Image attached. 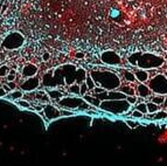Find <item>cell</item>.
I'll return each mask as SVG.
<instances>
[{
	"label": "cell",
	"mask_w": 167,
	"mask_h": 166,
	"mask_svg": "<svg viewBox=\"0 0 167 166\" xmlns=\"http://www.w3.org/2000/svg\"><path fill=\"white\" fill-rule=\"evenodd\" d=\"M89 75L95 81L96 87H101L108 91L118 90L122 86L120 77L110 70H91Z\"/></svg>",
	"instance_id": "cell-1"
},
{
	"label": "cell",
	"mask_w": 167,
	"mask_h": 166,
	"mask_svg": "<svg viewBox=\"0 0 167 166\" xmlns=\"http://www.w3.org/2000/svg\"><path fill=\"white\" fill-rule=\"evenodd\" d=\"M131 106L132 105L126 99H112V101H103L101 103L99 109L115 116H120L129 112L131 110Z\"/></svg>",
	"instance_id": "cell-2"
},
{
	"label": "cell",
	"mask_w": 167,
	"mask_h": 166,
	"mask_svg": "<svg viewBox=\"0 0 167 166\" xmlns=\"http://www.w3.org/2000/svg\"><path fill=\"white\" fill-rule=\"evenodd\" d=\"M164 63H165V59L162 56L153 53H142L137 62V67L145 70H153L161 68Z\"/></svg>",
	"instance_id": "cell-3"
},
{
	"label": "cell",
	"mask_w": 167,
	"mask_h": 166,
	"mask_svg": "<svg viewBox=\"0 0 167 166\" xmlns=\"http://www.w3.org/2000/svg\"><path fill=\"white\" fill-rule=\"evenodd\" d=\"M57 103L60 106L68 110H82V109L88 110L89 108V104L84 101V98L77 96H64Z\"/></svg>",
	"instance_id": "cell-4"
},
{
	"label": "cell",
	"mask_w": 167,
	"mask_h": 166,
	"mask_svg": "<svg viewBox=\"0 0 167 166\" xmlns=\"http://www.w3.org/2000/svg\"><path fill=\"white\" fill-rule=\"evenodd\" d=\"M149 87L154 95L167 96V77L165 74H157L149 81Z\"/></svg>",
	"instance_id": "cell-5"
},
{
	"label": "cell",
	"mask_w": 167,
	"mask_h": 166,
	"mask_svg": "<svg viewBox=\"0 0 167 166\" xmlns=\"http://www.w3.org/2000/svg\"><path fill=\"white\" fill-rule=\"evenodd\" d=\"M25 43V37L21 33L19 32H12L7 35L4 41L1 43V46L5 48V49L8 50H14V49H18L20 47H22Z\"/></svg>",
	"instance_id": "cell-6"
},
{
	"label": "cell",
	"mask_w": 167,
	"mask_h": 166,
	"mask_svg": "<svg viewBox=\"0 0 167 166\" xmlns=\"http://www.w3.org/2000/svg\"><path fill=\"white\" fill-rule=\"evenodd\" d=\"M101 61L104 64L111 66V67H117V66H122V57L118 55L116 52L113 50H105L101 54Z\"/></svg>",
	"instance_id": "cell-7"
},
{
	"label": "cell",
	"mask_w": 167,
	"mask_h": 166,
	"mask_svg": "<svg viewBox=\"0 0 167 166\" xmlns=\"http://www.w3.org/2000/svg\"><path fill=\"white\" fill-rule=\"evenodd\" d=\"M39 87H40V79L37 76H33V77H29V79H26L20 84L21 90L26 92L34 91V90H36Z\"/></svg>",
	"instance_id": "cell-8"
},
{
	"label": "cell",
	"mask_w": 167,
	"mask_h": 166,
	"mask_svg": "<svg viewBox=\"0 0 167 166\" xmlns=\"http://www.w3.org/2000/svg\"><path fill=\"white\" fill-rule=\"evenodd\" d=\"M44 112L48 121H54V119H57L61 117V110H59L54 105H44Z\"/></svg>",
	"instance_id": "cell-9"
},
{
	"label": "cell",
	"mask_w": 167,
	"mask_h": 166,
	"mask_svg": "<svg viewBox=\"0 0 167 166\" xmlns=\"http://www.w3.org/2000/svg\"><path fill=\"white\" fill-rule=\"evenodd\" d=\"M136 94L138 97H142V98H149L152 96L153 92L151 91L149 84H145V83H140L136 87Z\"/></svg>",
	"instance_id": "cell-10"
},
{
	"label": "cell",
	"mask_w": 167,
	"mask_h": 166,
	"mask_svg": "<svg viewBox=\"0 0 167 166\" xmlns=\"http://www.w3.org/2000/svg\"><path fill=\"white\" fill-rule=\"evenodd\" d=\"M37 67L35 64H32V63H27L25 67L22 68V71L21 74L26 79H29V77H33V76H36L37 74Z\"/></svg>",
	"instance_id": "cell-11"
},
{
	"label": "cell",
	"mask_w": 167,
	"mask_h": 166,
	"mask_svg": "<svg viewBox=\"0 0 167 166\" xmlns=\"http://www.w3.org/2000/svg\"><path fill=\"white\" fill-rule=\"evenodd\" d=\"M135 75H136L137 81H138V82H140V83H145V82H149L150 81L149 70H145V69H140V68H138L136 71H135Z\"/></svg>",
	"instance_id": "cell-12"
},
{
	"label": "cell",
	"mask_w": 167,
	"mask_h": 166,
	"mask_svg": "<svg viewBox=\"0 0 167 166\" xmlns=\"http://www.w3.org/2000/svg\"><path fill=\"white\" fill-rule=\"evenodd\" d=\"M83 98H84V101L87 102L88 104H90L91 106H93V108H99L101 106V101H99L97 97H95V96H91L90 94H87V95H84L83 96Z\"/></svg>",
	"instance_id": "cell-13"
},
{
	"label": "cell",
	"mask_w": 167,
	"mask_h": 166,
	"mask_svg": "<svg viewBox=\"0 0 167 166\" xmlns=\"http://www.w3.org/2000/svg\"><path fill=\"white\" fill-rule=\"evenodd\" d=\"M120 92H123L124 95L127 97V96H137L136 94V89L133 87L129 86V84H124V86H120V88L118 89Z\"/></svg>",
	"instance_id": "cell-14"
},
{
	"label": "cell",
	"mask_w": 167,
	"mask_h": 166,
	"mask_svg": "<svg viewBox=\"0 0 167 166\" xmlns=\"http://www.w3.org/2000/svg\"><path fill=\"white\" fill-rule=\"evenodd\" d=\"M122 73H123L124 80L129 83H135L137 81L136 75H135V71H131L129 69H122Z\"/></svg>",
	"instance_id": "cell-15"
},
{
	"label": "cell",
	"mask_w": 167,
	"mask_h": 166,
	"mask_svg": "<svg viewBox=\"0 0 167 166\" xmlns=\"http://www.w3.org/2000/svg\"><path fill=\"white\" fill-rule=\"evenodd\" d=\"M155 141L159 145H167V128L165 130H162L160 133L157 136Z\"/></svg>",
	"instance_id": "cell-16"
},
{
	"label": "cell",
	"mask_w": 167,
	"mask_h": 166,
	"mask_svg": "<svg viewBox=\"0 0 167 166\" xmlns=\"http://www.w3.org/2000/svg\"><path fill=\"white\" fill-rule=\"evenodd\" d=\"M47 95L49 96L50 99H54V101H57V102H59V101H60L62 97H64V96H63V92L59 91V90H56V89H51V90H48Z\"/></svg>",
	"instance_id": "cell-17"
},
{
	"label": "cell",
	"mask_w": 167,
	"mask_h": 166,
	"mask_svg": "<svg viewBox=\"0 0 167 166\" xmlns=\"http://www.w3.org/2000/svg\"><path fill=\"white\" fill-rule=\"evenodd\" d=\"M140 54H142V52H136V53H132L131 55L127 56V61H129L131 66L137 67V62H138V59H139Z\"/></svg>",
	"instance_id": "cell-18"
},
{
	"label": "cell",
	"mask_w": 167,
	"mask_h": 166,
	"mask_svg": "<svg viewBox=\"0 0 167 166\" xmlns=\"http://www.w3.org/2000/svg\"><path fill=\"white\" fill-rule=\"evenodd\" d=\"M153 121H165L167 119V111L166 110H159L157 111L155 114H153Z\"/></svg>",
	"instance_id": "cell-19"
},
{
	"label": "cell",
	"mask_w": 167,
	"mask_h": 166,
	"mask_svg": "<svg viewBox=\"0 0 167 166\" xmlns=\"http://www.w3.org/2000/svg\"><path fill=\"white\" fill-rule=\"evenodd\" d=\"M80 88H81V84H77V83H73V84H70V86H69L68 92L73 94L74 96H80V95H81Z\"/></svg>",
	"instance_id": "cell-20"
},
{
	"label": "cell",
	"mask_w": 167,
	"mask_h": 166,
	"mask_svg": "<svg viewBox=\"0 0 167 166\" xmlns=\"http://www.w3.org/2000/svg\"><path fill=\"white\" fill-rule=\"evenodd\" d=\"M165 97L166 96H164V95H153V96H151V102H153V103L161 106L165 102Z\"/></svg>",
	"instance_id": "cell-21"
},
{
	"label": "cell",
	"mask_w": 167,
	"mask_h": 166,
	"mask_svg": "<svg viewBox=\"0 0 167 166\" xmlns=\"http://www.w3.org/2000/svg\"><path fill=\"white\" fill-rule=\"evenodd\" d=\"M146 104H147V112H149V114H155L157 111L160 110V105L155 104V103L151 102V101L147 102Z\"/></svg>",
	"instance_id": "cell-22"
},
{
	"label": "cell",
	"mask_w": 167,
	"mask_h": 166,
	"mask_svg": "<svg viewBox=\"0 0 167 166\" xmlns=\"http://www.w3.org/2000/svg\"><path fill=\"white\" fill-rule=\"evenodd\" d=\"M7 96H8V98L17 101V99H21V98H22L24 94H22V91H20V90H13V91L9 92Z\"/></svg>",
	"instance_id": "cell-23"
},
{
	"label": "cell",
	"mask_w": 167,
	"mask_h": 166,
	"mask_svg": "<svg viewBox=\"0 0 167 166\" xmlns=\"http://www.w3.org/2000/svg\"><path fill=\"white\" fill-rule=\"evenodd\" d=\"M136 109L138 111H140L142 115H147V104L145 102H142V103H137L136 104Z\"/></svg>",
	"instance_id": "cell-24"
},
{
	"label": "cell",
	"mask_w": 167,
	"mask_h": 166,
	"mask_svg": "<svg viewBox=\"0 0 167 166\" xmlns=\"http://www.w3.org/2000/svg\"><path fill=\"white\" fill-rule=\"evenodd\" d=\"M85 83H87V86H88V88H89V90H90V91H93V89L96 88V83H95V81L93 80V77H91L89 74H88L87 79H85Z\"/></svg>",
	"instance_id": "cell-25"
},
{
	"label": "cell",
	"mask_w": 167,
	"mask_h": 166,
	"mask_svg": "<svg viewBox=\"0 0 167 166\" xmlns=\"http://www.w3.org/2000/svg\"><path fill=\"white\" fill-rule=\"evenodd\" d=\"M125 123H126V125H127L130 129H136V128L139 126V124H140L138 122V119H137V121H135V119H126Z\"/></svg>",
	"instance_id": "cell-26"
},
{
	"label": "cell",
	"mask_w": 167,
	"mask_h": 166,
	"mask_svg": "<svg viewBox=\"0 0 167 166\" xmlns=\"http://www.w3.org/2000/svg\"><path fill=\"white\" fill-rule=\"evenodd\" d=\"M145 116V115H142L140 111H138L137 109H135V110H131V117L133 118V119H140V118H142V117Z\"/></svg>",
	"instance_id": "cell-27"
},
{
	"label": "cell",
	"mask_w": 167,
	"mask_h": 166,
	"mask_svg": "<svg viewBox=\"0 0 167 166\" xmlns=\"http://www.w3.org/2000/svg\"><path fill=\"white\" fill-rule=\"evenodd\" d=\"M80 91H81V96H84V95H87L88 92L90 91V90H89V88H88V86H87V83H85V82H83V83H81Z\"/></svg>",
	"instance_id": "cell-28"
},
{
	"label": "cell",
	"mask_w": 167,
	"mask_h": 166,
	"mask_svg": "<svg viewBox=\"0 0 167 166\" xmlns=\"http://www.w3.org/2000/svg\"><path fill=\"white\" fill-rule=\"evenodd\" d=\"M9 74V68L7 66H1L0 67V77H5Z\"/></svg>",
	"instance_id": "cell-29"
},
{
	"label": "cell",
	"mask_w": 167,
	"mask_h": 166,
	"mask_svg": "<svg viewBox=\"0 0 167 166\" xmlns=\"http://www.w3.org/2000/svg\"><path fill=\"white\" fill-rule=\"evenodd\" d=\"M15 103L19 105V106H21V108H26V109H28V108H31V104H29V102H27V101H22V99H18V101H15Z\"/></svg>",
	"instance_id": "cell-30"
},
{
	"label": "cell",
	"mask_w": 167,
	"mask_h": 166,
	"mask_svg": "<svg viewBox=\"0 0 167 166\" xmlns=\"http://www.w3.org/2000/svg\"><path fill=\"white\" fill-rule=\"evenodd\" d=\"M15 76H17V71L15 70H9V74L7 75V81L8 82H13V81L15 80Z\"/></svg>",
	"instance_id": "cell-31"
},
{
	"label": "cell",
	"mask_w": 167,
	"mask_h": 166,
	"mask_svg": "<svg viewBox=\"0 0 167 166\" xmlns=\"http://www.w3.org/2000/svg\"><path fill=\"white\" fill-rule=\"evenodd\" d=\"M126 101H127L131 105H136L137 103H138V97H137V96H127V97H126Z\"/></svg>",
	"instance_id": "cell-32"
},
{
	"label": "cell",
	"mask_w": 167,
	"mask_h": 166,
	"mask_svg": "<svg viewBox=\"0 0 167 166\" xmlns=\"http://www.w3.org/2000/svg\"><path fill=\"white\" fill-rule=\"evenodd\" d=\"M75 115V112L74 111H70V110H61V116H74Z\"/></svg>",
	"instance_id": "cell-33"
},
{
	"label": "cell",
	"mask_w": 167,
	"mask_h": 166,
	"mask_svg": "<svg viewBox=\"0 0 167 166\" xmlns=\"http://www.w3.org/2000/svg\"><path fill=\"white\" fill-rule=\"evenodd\" d=\"M7 86H8V88L11 89V91H13V90H15V89H17V84L14 83V81H13V82H8V83H7Z\"/></svg>",
	"instance_id": "cell-34"
},
{
	"label": "cell",
	"mask_w": 167,
	"mask_h": 166,
	"mask_svg": "<svg viewBox=\"0 0 167 166\" xmlns=\"http://www.w3.org/2000/svg\"><path fill=\"white\" fill-rule=\"evenodd\" d=\"M42 59H44V61H48V60L50 59L49 53H48V52H44V55H42Z\"/></svg>",
	"instance_id": "cell-35"
},
{
	"label": "cell",
	"mask_w": 167,
	"mask_h": 166,
	"mask_svg": "<svg viewBox=\"0 0 167 166\" xmlns=\"http://www.w3.org/2000/svg\"><path fill=\"white\" fill-rule=\"evenodd\" d=\"M7 92L5 91V89L2 88V87H0V97H5L6 96Z\"/></svg>",
	"instance_id": "cell-36"
},
{
	"label": "cell",
	"mask_w": 167,
	"mask_h": 166,
	"mask_svg": "<svg viewBox=\"0 0 167 166\" xmlns=\"http://www.w3.org/2000/svg\"><path fill=\"white\" fill-rule=\"evenodd\" d=\"M76 59H83L84 57V53H81V52H78V53H76Z\"/></svg>",
	"instance_id": "cell-37"
},
{
	"label": "cell",
	"mask_w": 167,
	"mask_h": 166,
	"mask_svg": "<svg viewBox=\"0 0 167 166\" xmlns=\"http://www.w3.org/2000/svg\"><path fill=\"white\" fill-rule=\"evenodd\" d=\"M2 88L5 89V91H6V92H11V89L8 88V86H7V84H4V86H2Z\"/></svg>",
	"instance_id": "cell-38"
},
{
	"label": "cell",
	"mask_w": 167,
	"mask_h": 166,
	"mask_svg": "<svg viewBox=\"0 0 167 166\" xmlns=\"http://www.w3.org/2000/svg\"><path fill=\"white\" fill-rule=\"evenodd\" d=\"M162 106H164L165 109H167V96L165 97V102H164V104H162Z\"/></svg>",
	"instance_id": "cell-39"
},
{
	"label": "cell",
	"mask_w": 167,
	"mask_h": 166,
	"mask_svg": "<svg viewBox=\"0 0 167 166\" xmlns=\"http://www.w3.org/2000/svg\"><path fill=\"white\" fill-rule=\"evenodd\" d=\"M1 8H2V4L0 2V11H1Z\"/></svg>",
	"instance_id": "cell-40"
},
{
	"label": "cell",
	"mask_w": 167,
	"mask_h": 166,
	"mask_svg": "<svg viewBox=\"0 0 167 166\" xmlns=\"http://www.w3.org/2000/svg\"><path fill=\"white\" fill-rule=\"evenodd\" d=\"M164 74H165V76H166V77H167V70H166V71H165V73H164Z\"/></svg>",
	"instance_id": "cell-41"
}]
</instances>
